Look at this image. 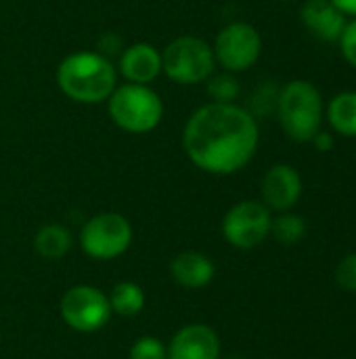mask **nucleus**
Masks as SVG:
<instances>
[{
  "instance_id": "obj_14",
  "label": "nucleus",
  "mask_w": 356,
  "mask_h": 359,
  "mask_svg": "<svg viewBox=\"0 0 356 359\" xmlns=\"http://www.w3.org/2000/svg\"><path fill=\"white\" fill-rule=\"evenodd\" d=\"M302 21L311 34L325 42L340 40L346 27V15L332 0H306L302 6Z\"/></svg>"
},
{
  "instance_id": "obj_4",
  "label": "nucleus",
  "mask_w": 356,
  "mask_h": 359,
  "mask_svg": "<svg viewBox=\"0 0 356 359\" xmlns=\"http://www.w3.org/2000/svg\"><path fill=\"white\" fill-rule=\"evenodd\" d=\"M279 122L292 141L308 143L321 128L323 99L315 84L306 80H294L285 84L279 95Z\"/></svg>"
},
{
  "instance_id": "obj_21",
  "label": "nucleus",
  "mask_w": 356,
  "mask_h": 359,
  "mask_svg": "<svg viewBox=\"0 0 356 359\" xmlns=\"http://www.w3.org/2000/svg\"><path fill=\"white\" fill-rule=\"evenodd\" d=\"M336 282L342 290L356 294V252L344 257L336 267Z\"/></svg>"
},
{
  "instance_id": "obj_5",
  "label": "nucleus",
  "mask_w": 356,
  "mask_h": 359,
  "mask_svg": "<svg viewBox=\"0 0 356 359\" xmlns=\"http://www.w3.org/2000/svg\"><path fill=\"white\" fill-rule=\"evenodd\" d=\"M134 240L130 221L120 212H99L90 217L78 236L80 250L92 261L120 259Z\"/></svg>"
},
{
  "instance_id": "obj_10",
  "label": "nucleus",
  "mask_w": 356,
  "mask_h": 359,
  "mask_svg": "<svg viewBox=\"0 0 356 359\" xmlns=\"http://www.w3.org/2000/svg\"><path fill=\"white\" fill-rule=\"evenodd\" d=\"M168 347V359H220L222 343L218 332L201 322L185 324L174 332Z\"/></svg>"
},
{
  "instance_id": "obj_7",
  "label": "nucleus",
  "mask_w": 356,
  "mask_h": 359,
  "mask_svg": "<svg viewBox=\"0 0 356 359\" xmlns=\"http://www.w3.org/2000/svg\"><path fill=\"white\" fill-rule=\"evenodd\" d=\"M63 324L78 334L101 332L111 320V305L107 294L90 284H78L63 292L59 303Z\"/></svg>"
},
{
  "instance_id": "obj_2",
  "label": "nucleus",
  "mask_w": 356,
  "mask_h": 359,
  "mask_svg": "<svg viewBox=\"0 0 356 359\" xmlns=\"http://www.w3.org/2000/svg\"><path fill=\"white\" fill-rule=\"evenodd\" d=\"M57 84L76 103H103L118 86V69L103 53L80 50L67 55L57 67Z\"/></svg>"
},
{
  "instance_id": "obj_17",
  "label": "nucleus",
  "mask_w": 356,
  "mask_h": 359,
  "mask_svg": "<svg viewBox=\"0 0 356 359\" xmlns=\"http://www.w3.org/2000/svg\"><path fill=\"white\" fill-rule=\"evenodd\" d=\"M329 124L336 133L356 137V93H340L332 99L329 109Z\"/></svg>"
},
{
  "instance_id": "obj_23",
  "label": "nucleus",
  "mask_w": 356,
  "mask_h": 359,
  "mask_svg": "<svg viewBox=\"0 0 356 359\" xmlns=\"http://www.w3.org/2000/svg\"><path fill=\"white\" fill-rule=\"evenodd\" d=\"M313 143H315V147L319 151H329L334 147V139H332L329 133H317L315 139H313Z\"/></svg>"
},
{
  "instance_id": "obj_26",
  "label": "nucleus",
  "mask_w": 356,
  "mask_h": 359,
  "mask_svg": "<svg viewBox=\"0 0 356 359\" xmlns=\"http://www.w3.org/2000/svg\"><path fill=\"white\" fill-rule=\"evenodd\" d=\"M0 345H2V328H0Z\"/></svg>"
},
{
  "instance_id": "obj_25",
  "label": "nucleus",
  "mask_w": 356,
  "mask_h": 359,
  "mask_svg": "<svg viewBox=\"0 0 356 359\" xmlns=\"http://www.w3.org/2000/svg\"><path fill=\"white\" fill-rule=\"evenodd\" d=\"M220 359H243V358H239V355H229V358H220Z\"/></svg>"
},
{
  "instance_id": "obj_18",
  "label": "nucleus",
  "mask_w": 356,
  "mask_h": 359,
  "mask_svg": "<svg viewBox=\"0 0 356 359\" xmlns=\"http://www.w3.org/2000/svg\"><path fill=\"white\" fill-rule=\"evenodd\" d=\"M271 236L283 246H294L306 236V223L300 215H294L290 210L279 212V217H275L271 223Z\"/></svg>"
},
{
  "instance_id": "obj_20",
  "label": "nucleus",
  "mask_w": 356,
  "mask_h": 359,
  "mask_svg": "<svg viewBox=\"0 0 356 359\" xmlns=\"http://www.w3.org/2000/svg\"><path fill=\"white\" fill-rule=\"evenodd\" d=\"M128 359H168V347L157 337H141L130 345Z\"/></svg>"
},
{
  "instance_id": "obj_13",
  "label": "nucleus",
  "mask_w": 356,
  "mask_h": 359,
  "mask_svg": "<svg viewBox=\"0 0 356 359\" xmlns=\"http://www.w3.org/2000/svg\"><path fill=\"white\" fill-rule=\"evenodd\" d=\"M170 276L178 286L199 290L212 284V280L216 278V265L204 252L185 250L170 261Z\"/></svg>"
},
{
  "instance_id": "obj_11",
  "label": "nucleus",
  "mask_w": 356,
  "mask_h": 359,
  "mask_svg": "<svg viewBox=\"0 0 356 359\" xmlns=\"http://www.w3.org/2000/svg\"><path fill=\"white\" fill-rule=\"evenodd\" d=\"M262 204L269 210L287 212L302 196L300 172L290 164H275L262 179Z\"/></svg>"
},
{
  "instance_id": "obj_12",
  "label": "nucleus",
  "mask_w": 356,
  "mask_h": 359,
  "mask_svg": "<svg viewBox=\"0 0 356 359\" xmlns=\"http://www.w3.org/2000/svg\"><path fill=\"white\" fill-rule=\"evenodd\" d=\"M120 74L132 84H149L162 74V53L149 42H136L122 50Z\"/></svg>"
},
{
  "instance_id": "obj_6",
  "label": "nucleus",
  "mask_w": 356,
  "mask_h": 359,
  "mask_svg": "<svg viewBox=\"0 0 356 359\" xmlns=\"http://www.w3.org/2000/svg\"><path fill=\"white\" fill-rule=\"evenodd\" d=\"M216 67L212 46L197 36L174 38L162 50V72L176 84L206 82Z\"/></svg>"
},
{
  "instance_id": "obj_22",
  "label": "nucleus",
  "mask_w": 356,
  "mask_h": 359,
  "mask_svg": "<svg viewBox=\"0 0 356 359\" xmlns=\"http://www.w3.org/2000/svg\"><path fill=\"white\" fill-rule=\"evenodd\" d=\"M340 48H342V55H344V59L356 67V19L355 21H350V23H346V27H344V32H342V36H340Z\"/></svg>"
},
{
  "instance_id": "obj_1",
  "label": "nucleus",
  "mask_w": 356,
  "mask_h": 359,
  "mask_svg": "<svg viewBox=\"0 0 356 359\" xmlns=\"http://www.w3.org/2000/svg\"><path fill=\"white\" fill-rule=\"evenodd\" d=\"M260 141L254 116L235 103H208L191 114L183 149L208 175H233L250 164Z\"/></svg>"
},
{
  "instance_id": "obj_3",
  "label": "nucleus",
  "mask_w": 356,
  "mask_h": 359,
  "mask_svg": "<svg viewBox=\"0 0 356 359\" xmlns=\"http://www.w3.org/2000/svg\"><path fill=\"white\" fill-rule=\"evenodd\" d=\"M107 111L115 126L132 135H145L159 126L164 118V103L159 95L147 84L115 86L107 99Z\"/></svg>"
},
{
  "instance_id": "obj_15",
  "label": "nucleus",
  "mask_w": 356,
  "mask_h": 359,
  "mask_svg": "<svg viewBox=\"0 0 356 359\" xmlns=\"http://www.w3.org/2000/svg\"><path fill=\"white\" fill-rule=\"evenodd\" d=\"M73 246L71 231L61 223H46L34 236V250L44 261H61Z\"/></svg>"
},
{
  "instance_id": "obj_16",
  "label": "nucleus",
  "mask_w": 356,
  "mask_h": 359,
  "mask_svg": "<svg viewBox=\"0 0 356 359\" xmlns=\"http://www.w3.org/2000/svg\"><path fill=\"white\" fill-rule=\"evenodd\" d=\"M107 299L111 305V313L120 318H136L145 309V303H147L145 290L136 282H130V280L118 282L107 294Z\"/></svg>"
},
{
  "instance_id": "obj_24",
  "label": "nucleus",
  "mask_w": 356,
  "mask_h": 359,
  "mask_svg": "<svg viewBox=\"0 0 356 359\" xmlns=\"http://www.w3.org/2000/svg\"><path fill=\"white\" fill-rule=\"evenodd\" d=\"M344 15H356V0H332Z\"/></svg>"
},
{
  "instance_id": "obj_8",
  "label": "nucleus",
  "mask_w": 356,
  "mask_h": 359,
  "mask_svg": "<svg viewBox=\"0 0 356 359\" xmlns=\"http://www.w3.org/2000/svg\"><path fill=\"white\" fill-rule=\"evenodd\" d=\"M273 215L258 200H243L231 206L222 219V236L237 250H254L271 236Z\"/></svg>"
},
{
  "instance_id": "obj_19",
  "label": "nucleus",
  "mask_w": 356,
  "mask_h": 359,
  "mask_svg": "<svg viewBox=\"0 0 356 359\" xmlns=\"http://www.w3.org/2000/svg\"><path fill=\"white\" fill-rule=\"evenodd\" d=\"M208 95L214 103H233L239 97V82L231 72L208 78Z\"/></svg>"
},
{
  "instance_id": "obj_9",
  "label": "nucleus",
  "mask_w": 356,
  "mask_h": 359,
  "mask_svg": "<svg viewBox=\"0 0 356 359\" xmlns=\"http://www.w3.org/2000/svg\"><path fill=\"white\" fill-rule=\"evenodd\" d=\"M212 50L216 63H220L227 72L237 74L250 69L258 61L262 53V38L254 25L235 21L218 32Z\"/></svg>"
}]
</instances>
